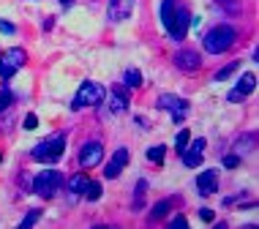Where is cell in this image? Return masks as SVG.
<instances>
[{"label": "cell", "mask_w": 259, "mask_h": 229, "mask_svg": "<svg viewBox=\"0 0 259 229\" xmlns=\"http://www.w3.org/2000/svg\"><path fill=\"white\" fill-rule=\"evenodd\" d=\"M237 41V30L232 25H215L210 27L205 33V38H202V47H205L207 55H224L227 50H232Z\"/></svg>", "instance_id": "cell-1"}, {"label": "cell", "mask_w": 259, "mask_h": 229, "mask_svg": "<svg viewBox=\"0 0 259 229\" xmlns=\"http://www.w3.org/2000/svg\"><path fill=\"white\" fill-rule=\"evenodd\" d=\"M63 150H66V136L52 134L50 140H41L36 148L30 150V158L33 161H41V164H58L63 158Z\"/></svg>", "instance_id": "cell-2"}, {"label": "cell", "mask_w": 259, "mask_h": 229, "mask_svg": "<svg viewBox=\"0 0 259 229\" xmlns=\"http://www.w3.org/2000/svg\"><path fill=\"white\" fill-rule=\"evenodd\" d=\"M107 99V90H104V85H99V82H82L79 90H76L74 101H71V109H85V107H99V104Z\"/></svg>", "instance_id": "cell-3"}, {"label": "cell", "mask_w": 259, "mask_h": 229, "mask_svg": "<svg viewBox=\"0 0 259 229\" xmlns=\"http://www.w3.org/2000/svg\"><path fill=\"white\" fill-rule=\"evenodd\" d=\"M60 186H63V175L58 169H44V172H38L36 177H33V186L30 189L38 194L41 199H52L55 194L60 191Z\"/></svg>", "instance_id": "cell-4"}, {"label": "cell", "mask_w": 259, "mask_h": 229, "mask_svg": "<svg viewBox=\"0 0 259 229\" xmlns=\"http://www.w3.org/2000/svg\"><path fill=\"white\" fill-rule=\"evenodd\" d=\"M25 63H27L25 50H22V47H11L9 52L0 55V76H3V79H11V76L17 74Z\"/></svg>", "instance_id": "cell-5"}, {"label": "cell", "mask_w": 259, "mask_h": 229, "mask_svg": "<svg viewBox=\"0 0 259 229\" xmlns=\"http://www.w3.org/2000/svg\"><path fill=\"white\" fill-rule=\"evenodd\" d=\"M188 19H191L188 9H183V6H175V14H172V19H169V25H166V33H169L172 41H183L186 38Z\"/></svg>", "instance_id": "cell-6"}, {"label": "cell", "mask_w": 259, "mask_h": 229, "mask_svg": "<svg viewBox=\"0 0 259 229\" xmlns=\"http://www.w3.org/2000/svg\"><path fill=\"white\" fill-rule=\"evenodd\" d=\"M104 161V145L101 142H85L79 148V166L82 169H93V166H99Z\"/></svg>", "instance_id": "cell-7"}, {"label": "cell", "mask_w": 259, "mask_h": 229, "mask_svg": "<svg viewBox=\"0 0 259 229\" xmlns=\"http://www.w3.org/2000/svg\"><path fill=\"white\" fill-rule=\"evenodd\" d=\"M254 87H256V74L254 71H246L237 79V85L235 90H229V96H227V101H232V104H243L246 101V96L254 93Z\"/></svg>", "instance_id": "cell-8"}, {"label": "cell", "mask_w": 259, "mask_h": 229, "mask_svg": "<svg viewBox=\"0 0 259 229\" xmlns=\"http://www.w3.org/2000/svg\"><path fill=\"white\" fill-rule=\"evenodd\" d=\"M134 6H137V0H109V6H107L109 22H125L134 14Z\"/></svg>", "instance_id": "cell-9"}, {"label": "cell", "mask_w": 259, "mask_h": 229, "mask_svg": "<svg viewBox=\"0 0 259 229\" xmlns=\"http://www.w3.org/2000/svg\"><path fill=\"white\" fill-rule=\"evenodd\" d=\"M205 140H194V142H188V148L180 153V156H183V166H188V169H197V166L202 164V153H205Z\"/></svg>", "instance_id": "cell-10"}, {"label": "cell", "mask_w": 259, "mask_h": 229, "mask_svg": "<svg viewBox=\"0 0 259 229\" xmlns=\"http://www.w3.org/2000/svg\"><path fill=\"white\" fill-rule=\"evenodd\" d=\"M125 164H128V150H125V148H117L115 153H112L109 164L104 166V177H107V180H115V177L125 169Z\"/></svg>", "instance_id": "cell-11"}, {"label": "cell", "mask_w": 259, "mask_h": 229, "mask_svg": "<svg viewBox=\"0 0 259 229\" xmlns=\"http://www.w3.org/2000/svg\"><path fill=\"white\" fill-rule=\"evenodd\" d=\"M175 66H178L180 71H186V74H194V71H199L202 58H199V52H194V50H180L178 55H175Z\"/></svg>", "instance_id": "cell-12"}, {"label": "cell", "mask_w": 259, "mask_h": 229, "mask_svg": "<svg viewBox=\"0 0 259 229\" xmlns=\"http://www.w3.org/2000/svg\"><path fill=\"white\" fill-rule=\"evenodd\" d=\"M197 191H199V197H213V194L219 191V172H215V169L199 172V177H197Z\"/></svg>", "instance_id": "cell-13"}, {"label": "cell", "mask_w": 259, "mask_h": 229, "mask_svg": "<svg viewBox=\"0 0 259 229\" xmlns=\"http://www.w3.org/2000/svg\"><path fill=\"white\" fill-rule=\"evenodd\" d=\"M156 107H158V109H166V112H172V115H186V112H188V101L180 99V96H172V93L158 96Z\"/></svg>", "instance_id": "cell-14"}, {"label": "cell", "mask_w": 259, "mask_h": 229, "mask_svg": "<svg viewBox=\"0 0 259 229\" xmlns=\"http://www.w3.org/2000/svg\"><path fill=\"white\" fill-rule=\"evenodd\" d=\"M128 109V87L125 85H112L109 93V112H125Z\"/></svg>", "instance_id": "cell-15"}, {"label": "cell", "mask_w": 259, "mask_h": 229, "mask_svg": "<svg viewBox=\"0 0 259 229\" xmlns=\"http://www.w3.org/2000/svg\"><path fill=\"white\" fill-rule=\"evenodd\" d=\"M175 202H178V197H166V199H158V202H156V207H153V210H150V218H153V221L164 218L166 213L172 210V205H175Z\"/></svg>", "instance_id": "cell-16"}, {"label": "cell", "mask_w": 259, "mask_h": 229, "mask_svg": "<svg viewBox=\"0 0 259 229\" xmlns=\"http://www.w3.org/2000/svg\"><path fill=\"white\" fill-rule=\"evenodd\" d=\"M254 140H256L254 134H243V136H237L235 153H237V156H246V153H251V150H254Z\"/></svg>", "instance_id": "cell-17"}, {"label": "cell", "mask_w": 259, "mask_h": 229, "mask_svg": "<svg viewBox=\"0 0 259 229\" xmlns=\"http://www.w3.org/2000/svg\"><path fill=\"white\" fill-rule=\"evenodd\" d=\"M88 183H90V177L79 172V175H74L71 180H68V191H71V194H85Z\"/></svg>", "instance_id": "cell-18"}, {"label": "cell", "mask_w": 259, "mask_h": 229, "mask_svg": "<svg viewBox=\"0 0 259 229\" xmlns=\"http://www.w3.org/2000/svg\"><path fill=\"white\" fill-rule=\"evenodd\" d=\"M237 68H240V60H232V63H227L224 68H219V71L213 74V82H227L229 76H232Z\"/></svg>", "instance_id": "cell-19"}, {"label": "cell", "mask_w": 259, "mask_h": 229, "mask_svg": "<svg viewBox=\"0 0 259 229\" xmlns=\"http://www.w3.org/2000/svg\"><path fill=\"white\" fill-rule=\"evenodd\" d=\"M215 6L227 14H240L243 11V0H215Z\"/></svg>", "instance_id": "cell-20"}, {"label": "cell", "mask_w": 259, "mask_h": 229, "mask_svg": "<svg viewBox=\"0 0 259 229\" xmlns=\"http://www.w3.org/2000/svg\"><path fill=\"white\" fill-rule=\"evenodd\" d=\"M123 85L128 87V90L131 87H139V85H142V74H139L137 68H128V71L123 74Z\"/></svg>", "instance_id": "cell-21"}, {"label": "cell", "mask_w": 259, "mask_h": 229, "mask_svg": "<svg viewBox=\"0 0 259 229\" xmlns=\"http://www.w3.org/2000/svg\"><path fill=\"white\" fill-rule=\"evenodd\" d=\"M175 0H161V25H169V19H172V14H175Z\"/></svg>", "instance_id": "cell-22"}, {"label": "cell", "mask_w": 259, "mask_h": 229, "mask_svg": "<svg viewBox=\"0 0 259 229\" xmlns=\"http://www.w3.org/2000/svg\"><path fill=\"white\" fill-rule=\"evenodd\" d=\"M188 142H191V134H188V128H180L178 136H175V150L183 153V150L188 148Z\"/></svg>", "instance_id": "cell-23"}, {"label": "cell", "mask_w": 259, "mask_h": 229, "mask_svg": "<svg viewBox=\"0 0 259 229\" xmlns=\"http://www.w3.org/2000/svg\"><path fill=\"white\" fill-rule=\"evenodd\" d=\"M85 197L90 199V202H96V199H101V183L99 180H90L88 189H85Z\"/></svg>", "instance_id": "cell-24"}, {"label": "cell", "mask_w": 259, "mask_h": 229, "mask_svg": "<svg viewBox=\"0 0 259 229\" xmlns=\"http://www.w3.org/2000/svg\"><path fill=\"white\" fill-rule=\"evenodd\" d=\"M164 153H166V148H164V145H156V148H148V161H153V164H161V161H164Z\"/></svg>", "instance_id": "cell-25"}, {"label": "cell", "mask_w": 259, "mask_h": 229, "mask_svg": "<svg viewBox=\"0 0 259 229\" xmlns=\"http://www.w3.org/2000/svg\"><path fill=\"white\" fill-rule=\"evenodd\" d=\"M38 218H41V210H30V213H27V216L22 218V224H19V226H22V229H30Z\"/></svg>", "instance_id": "cell-26"}, {"label": "cell", "mask_w": 259, "mask_h": 229, "mask_svg": "<svg viewBox=\"0 0 259 229\" xmlns=\"http://www.w3.org/2000/svg\"><path fill=\"white\" fill-rule=\"evenodd\" d=\"M11 101H14V93H11V90H0V112H3V109H9Z\"/></svg>", "instance_id": "cell-27"}, {"label": "cell", "mask_w": 259, "mask_h": 229, "mask_svg": "<svg viewBox=\"0 0 259 229\" xmlns=\"http://www.w3.org/2000/svg\"><path fill=\"white\" fill-rule=\"evenodd\" d=\"M224 166H227V169H237V166H240V156H237V153L224 156Z\"/></svg>", "instance_id": "cell-28"}, {"label": "cell", "mask_w": 259, "mask_h": 229, "mask_svg": "<svg viewBox=\"0 0 259 229\" xmlns=\"http://www.w3.org/2000/svg\"><path fill=\"white\" fill-rule=\"evenodd\" d=\"M0 33H3V36H14V33H17V27H14L11 22H3V19H0Z\"/></svg>", "instance_id": "cell-29"}, {"label": "cell", "mask_w": 259, "mask_h": 229, "mask_svg": "<svg viewBox=\"0 0 259 229\" xmlns=\"http://www.w3.org/2000/svg\"><path fill=\"white\" fill-rule=\"evenodd\" d=\"M199 218L205 221V224H213V221H215V213H213V210H207V207H205V210H199Z\"/></svg>", "instance_id": "cell-30"}, {"label": "cell", "mask_w": 259, "mask_h": 229, "mask_svg": "<svg viewBox=\"0 0 259 229\" xmlns=\"http://www.w3.org/2000/svg\"><path fill=\"white\" fill-rule=\"evenodd\" d=\"M36 126H38V117H36V115L30 112V115L25 117V128H27V131H33V128H36Z\"/></svg>", "instance_id": "cell-31"}, {"label": "cell", "mask_w": 259, "mask_h": 229, "mask_svg": "<svg viewBox=\"0 0 259 229\" xmlns=\"http://www.w3.org/2000/svg\"><path fill=\"white\" fill-rule=\"evenodd\" d=\"M169 226H172V229H178V226H188V218H186V216H175V218L169 221Z\"/></svg>", "instance_id": "cell-32"}, {"label": "cell", "mask_w": 259, "mask_h": 229, "mask_svg": "<svg viewBox=\"0 0 259 229\" xmlns=\"http://www.w3.org/2000/svg\"><path fill=\"white\" fill-rule=\"evenodd\" d=\"M60 6H66V9H71V6H74V0H60Z\"/></svg>", "instance_id": "cell-33"}, {"label": "cell", "mask_w": 259, "mask_h": 229, "mask_svg": "<svg viewBox=\"0 0 259 229\" xmlns=\"http://www.w3.org/2000/svg\"><path fill=\"white\" fill-rule=\"evenodd\" d=\"M0 161H3V156H0Z\"/></svg>", "instance_id": "cell-34"}]
</instances>
